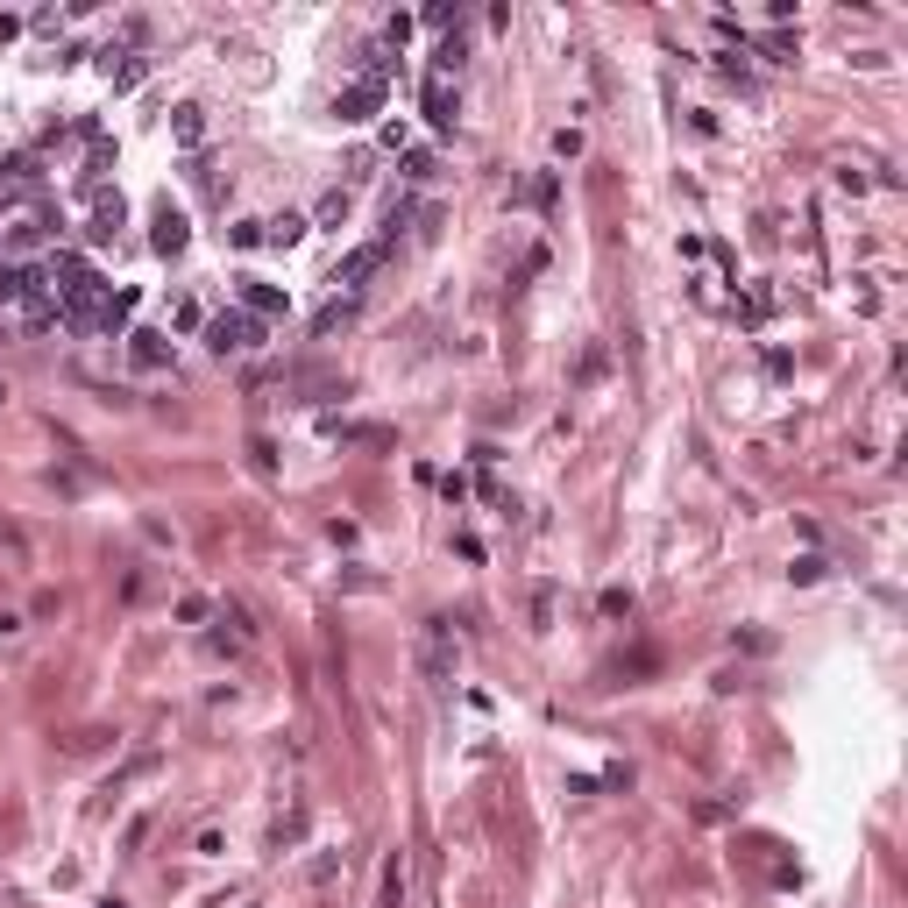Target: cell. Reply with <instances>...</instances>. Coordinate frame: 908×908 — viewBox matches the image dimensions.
<instances>
[{
	"label": "cell",
	"mask_w": 908,
	"mask_h": 908,
	"mask_svg": "<svg viewBox=\"0 0 908 908\" xmlns=\"http://www.w3.org/2000/svg\"><path fill=\"white\" fill-rule=\"evenodd\" d=\"M419 675H426L433 689L454 682V624H447V617H426V624H419Z\"/></svg>",
	"instance_id": "cell-1"
},
{
	"label": "cell",
	"mask_w": 908,
	"mask_h": 908,
	"mask_svg": "<svg viewBox=\"0 0 908 908\" xmlns=\"http://www.w3.org/2000/svg\"><path fill=\"white\" fill-rule=\"evenodd\" d=\"M263 341V319H249V312H213L206 319V348L213 355H242V348H256Z\"/></svg>",
	"instance_id": "cell-2"
},
{
	"label": "cell",
	"mask_w": 908,
	"mask_h": 908,
	"mask_svg": "<svg viewBox=\"0 0 908 908\" xmlns=\"http://www.w3.org/2000/svg\"><path fill=\"white\" fill-rule=\"evenodd\" d=\"M377 106H384V72H362V79L334 100V114H341V121H369Z\"/></svg>",
	"instance_id": "cell-3"
},
{
	"label": "cell",
	"mask_w": 908,
	"mask_h": 908,
	"mask_svg": "<svg viewBox=\"0 0 908 908\" xmlns=\"http://www.w3.org/2000/svg\"><path fill=\"white\" fill-rule=\"evenodd\" d=\"M384 256H391V242H362V249H355V256H348V263L334 270V284H348V292H355V284H362V277H369V270H377Z\"/></svg>",
	"instance_id": "cell-4"
},
{
	"label": "cell",
	"mask_w": 908,
	"mask_h": 908,
	"mask_svg": "<svg viewBox=\"0 0 908 908\" xmlns=\"http://www.w3.org/2000/svg\"><path fill=\"white\" fill-rule=\"evenodd\" d=\"M299 234H305V220H299V213H277V220H263V242H270V249H292Z\"/></svg>",
	"instance_id": "cell-5"
},
{
	"label": "cell",
	"mask_w": 908,
	"mask_h": 908,
	"mask_svg": "<svg viewBox=\"0 0 908 908\" xmlns=\"http://www.w3.org/2000/svg\"><path fill=\"white\" fill-rule=\"evenodd\" d=\"M426 114H433V128H454V93H447V79L426 86Z\"/></svg>",
	"instance_id": "cell-6"
},
{
	"label": "cell",
	"mask_w": 908,
	"mask_h": 908,
	"mask_svg": "<svg viewBox=\"0 0 908 908\" xmlns=\"http://www.w3.org/2000/svg\"><path fill=\"white\" fill-rule=\"evenodd\" d=\"M157 249H164V256H178V249H185V220H178L171 206L157 213Z\"/></svg>",
	"instance_id": "cell-7"
},
{
	"label": "cell",
	"mask_w": 908,
	"mask_h": 908,
	"mask_svg": "<svg viewBox=\"0 0 908 908\" xmlns=\"http://www.w3.org/2000/svg\"><path fill=\"white\" fill-rule=\"evenodd\" d=\"M171 135H178V142H199L206 135V106H178V114H171Z\"/></svg>",
	"instance_id": "cell-8"
},
{
	"label": "cell",
	"mask_w": 908,
	"mask_h": 908,
	"mask_svg": "<svg viewBox=\"0 0 908 908\" xmlns=\"http://www.w3.org/2000/svg\"><path fill=\"white\" fill-rule=\"evenodd\" d=\"M128 341H135V362H149V369H157V362H171L164 334H128Z\"/></svg>",
	"instance_id": "cell-9"
},
{
	"label": "cell",
	"mask_w": 908,
	"mask_h": 908,
	"mask_svg": "<svg viewBox=\"0 0 908 908\" xmlns=\"http://www.w3.org/2000/svg\"><path fill=\"white\" fill-rule=\"evenodd\" d=\"M341 319H355V299H334V305H319V319H312V334H334Z\"/></svg>",
	"instance_id": "cell-10"
},
{
	"label": "cell",
	"mask_w": 908,
	"mask_h": 908,
	"mask_svg": "<svg viewBox=\"0 0 908 908\" xmlns=\"http://www.w3.org/2000/svg\"><path fill=\"white\" fill-rule=\"evenodd\" d=\"M348 206H355V199H348V192H327V199H319V220L334 227V220H348Z\"/></svg>",
	"instance_id": "cell-11"
},
{
	"label": "cell",
	"mask_w": 908,
	"mask_h": 908,
	"mask_svg": "<svg viewBox=\"0 0 908 908\" xmlns=\"http://www.w3.org/2000/svg\"><path fill=\"white\" fill-rule=\"evenodd\" d=\"M227 242H234V249H256V242H263V220H242V227H227Z\"/></svg>",
	"instance_id": "cell-12"
},
{
	"label": "cell",
	"mask_w": 908,
	"mask_h": 908,
	"mask_svg": "<svg viewBox=\"0 0 908 908\" xmlns=\"http://www.w3.org/2000/svg\"><path fill=\"white\" fill-rule=\"evenodd\" d=\"M547 624H554V590H539V597H532V632H547Z\"/></svg>",
	"instance_id": "cell-13"
},
{
	"label": "cell",
	"mask_w": 908,
	"mask_h": 908,
	"mask_svg": "<svg viewBox=\"0 0 908 908\" xmlns=\"http://www.w3.org/2000/svg\"><path fill=\"white\" fill-rule=\"evenodd\" d=\"M249 305H256V312H284V292H263V284H249Z\"/></svg>",
	"instance_id": "cell-14"
},
{
	"label": "cell",
	"mask_w": 908,
	"mask_h": 908,
	"mask_svg": "<svg viewBox=\"0 0 908 908\" xmlns=\"http://www.w3.org/2000/svg\"><path fill=\"white\" fill-rule=\"evenodd\" d=\"M632 610V590H604V617H624Z\"/></svg>",
	"instance_id": "cell-15"
}]
</instances>
